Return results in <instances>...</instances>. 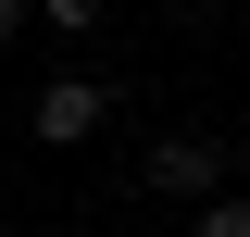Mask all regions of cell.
I'll return each mask as SVG.
<instances>
[{"instance_id":"1","label":"cell","mask_w":250,"mask_h":237,"mask_svg":"<svg viewBox=\"0 0 250 237\" xmlns=\"http://www.w3.org/2000/svg\"><path fill=\"white\" fill-rule=\"evenodd\" d=\"M138 187H150V200H213V187H225V150L213 138H150Z\"/></svg>"},{"instance_id":"6","label":"cell","mask_w":250,"mask_h":237,"mask_svg":"<svg viewBox=\"0 0 250 237\" xmlns=\"http://www.w3.org/2000/svg\"><path fill=\"white\" fill-rule=\"evenodd\" d=\"M188 13H213V0H188Z\"/></svg>"},{"instance_id":"4","label":"cell","mask_w":250,"mask_h":237,"mask_svg":"<svg viewBox=\"0 0 250 237\" xmlns=\"http://www.w3.org/2000/svg\"><path fill=\"white\" fill-rule=\"evenodd\" d=\"M200 237H250V200H200Z\"/></svg>"},{"instance_id":"5","label":"cell","mask_w":250,"mask_h":237,"mask_svg":"<svg viewBox=\"0 0 250 237\" xmlns=\"http://www.w3.org/2000/svg\"><path fill=\"white\" fill-rule=\"evenodd\" d=\"M25 13H38V0H0V38H13V25H25Z\"/></svg>"},{"instance_id":"7","label":"cell","mask_w":250,"mask_h":237,"mask_svg":"<svg viewBox=\"0 0 250 237\" xmlns=\"http://www.w3.org/2000/svg\"><path fill=\"white\" fill-rule=\"evenodd\" d=\"M0 200H13V175H0Z\"/></svg>"},{"instance_id":"8","label":"cell","mask_w":250,"mask_h":237,"mask_svg":"<svg viewBox=\"0 0 250 237\" xmlns=\"http://www.w3.org/2000/svg\"><path fill=\"white\" fill-rule=\"evenodd\" d=\"M62 237H75V225H62Z\"/></svg>"},{"instance_id":"2","label":"cell","mask_w":250,"mask_h":237,"mask_svg":"<svg viewBox=\"0 0 250 237\" xmlns=\"http://www.w3.org/2000/svg\"><path fill=\"white\" fill-rule=\"evenodd\" d=\"M100 113H113V88H100V75H50V88H38V138H50V150H88Z\"/></svg>"},{"instance_id":"3","label":"cell","mask_w":250,"mask_h":237,"mask_svg":"<svg viewBox=\"0 0 250 237\" xmlns=\"http://www.w3.org/2000/svg\"><path fill=\"white\" fill-rule=\"evenodd\" d=\"M38 13H50V25H62V38H88V25H100V13H113V0H38Z\"/></svg>"}]
</instances>
